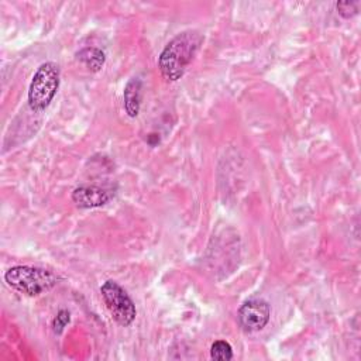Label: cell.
<instances>
[{
	"instance_id": "obj_1",
	"label": "cell",
	"mask_w": 361,
	"mask_h": 361,
	"mask_svg": "<svg viewBox=\"0 0 361 361\" xmlns=\"http://www.w3.org/2000/svg\"><path fill=\"white\" fill-rule=\"evenodd\" d=\"M202 42V34L195 30H188L173 37L165 45L158 58V66L162 76L169 82L180 79Z\"/></svg>"
},
{
	"instance_id": "obj_2",
	"label": "cell",
	"mask_w": 361,
	"mask_h": 361,
	"mask_svg": "<svg viewBox=\"0 0 361 361\" xmlns=\"http://www.w3.org/2000/svg\"><path fill=\"white\" fill-rule=\"evenodd\" d=\"M4 281L8 286L24 295L38 296L52 289L58 283V276L44 268L17 265L4 274Z\"/></svg>"
},
{
	"instance_id": "obj_3",
	"label": "cell",
	"mask_w": 361,
	"mask_h": 361,
	"mask_svg": "<svg viewBox=\"0 0 361 361\" xmlns=\"http://www.w3.org/2000/svg\"><path fill=\"white\" fill-rule=\"evenodd\" d=\"M59 87V68L54 62H45L35 71L28 87V104L34 111L45 110Z\"/></svg>"
},
{
	"instance_id": "obj_4",
	"label": "cell",
	"mask_w": 361,
	"mask_h": 361,
	"mask_svg": "<svg viewBox=\"0 0 361 361\" xmlns=\"http://www.w3.org/2000/svg\"><path fill=\"white\" fill-rule=\"evenodd\" d=\"M100 293L111 317L120 326L126 327L134 322L137 314L135 305L116 281H106L100 288Z\"/></svg>"
},
{
	"instance_id": "obj_5",
	"label": "cell",
	"mask_w": 361,
	"mask_h": 361,
	"mask_svg": "<svg viewBox=\"0 0 361 361\" xmlns=\"http://www.w3.org/2000/svg\"><path fill=\"white\" fill-rule=\"evenodd\" d=\"M271 307L264 299H250L238 310L240 327L247 333L262 330L269 322Z\"/></svg>"
},
{
	"instance_id": "obj_6",
	"label": "cell",
	"mask_w": 361,
	"mask_h": 361,
	"mask_svg": "<svg viewBox=\"0 0 361 361\" xmlns=\"http://www.w3.org/2000/svg\"><path fill=\"white\" fill-rule=\"evenodd\" d=\"M113 197L111 190L100 186H79L72 192V200L76 206L83 209L100 207Z\"/></svg>"
},
{
	"instance_id": "obj_7",
	"label": "cell",
	"mask_w": 361,
	"mask_h": 361,
	"mask_svg": "<svg viewBox=\"0 0 361 361\" xmlns=\"http://www.w3.org/2000/svg\"><path fill=\"white\" fill-rule=\"evenodd\" d=\"M142 83L138 78H133L127 82L124 87V109L130 117H137L141 106Z\"/></svg>"
},
{
	"instance_id": "obj_8",
	"label": "cell",
	"mask_w": 361,
	"mask_h": 361,
	"mask_svg": "<svg viewBox=\"0 0 361 361\" xmlns=\"http://www.w3.org/2000/svg\"><path fill=\"white\" fill-rule=\"evenodd\" d=\"M78 58L87 66V69L97 72L104 65V52L99 48H85L78 52Z\"/></svg>"
},
{
	"instance_id": "obj_9",
	"label": "cell",
	"mask_w": 361,
	"mask_h": 361,
	"mask_svg": "<svg viewBox=\"0 0 361 361\" xmlns=\"http://www.w3.org/2000/svg\"><path fill=\"white\" fill-rule=\"evenodd\" d=\"M210 357L217 361H228L233 358V348L224 340H217L210 347Z\"/></svg>"
},
{
	"instance_id": "obj_10",
	"label": "cell",
	"mask_w": 361,
	"mask_h": 361,
	"mask_svg": "<svg viewBox=\"0 0 361 361\" xmlns=\"http://www.w3.org/2000/svg\"><path fill=\"white\" fill-rule=\"evenodd\" d=\"M358 6H360L358 1H338L337 3V10H338L340 16H343L345 18H350V17L357 14Z\"/></svg>"
},
{
	"instance_id": "obj_11",
	"label": "cell",
	"mask_w": 361,
	"mask_h": 361,
	"mask_svg": "<svg viewBox=\"0 0 361 361\" xmlns=\"http://www.w3.org/2000/svg\"><path fill=\"white\" fill-rule=\"evenodd\" d=\"M69 320H71V314H69V312H68V310H65V309L59 310V312H58V314L55 316L54 322H52L54 331H55L56 334L62 333V330H63V329H65V326L69 323Z\"/></svg>"
}]
</instances>
